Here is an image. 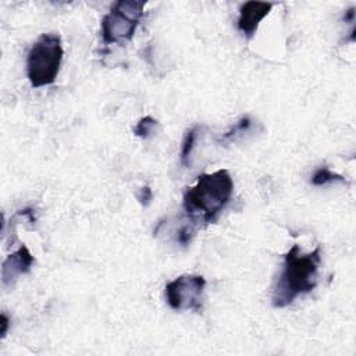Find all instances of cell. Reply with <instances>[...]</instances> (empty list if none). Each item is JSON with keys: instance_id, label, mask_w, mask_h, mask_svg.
Instances as JSON below:
<instances>
[{"instance_id": "6da1fadb", "label": "cell", "mask_w": 356, "mask_h": 356, "mask_svg": "<svg viewBox=\"0 0 356 356\" xmlns=\"http://www.w3.org/2000/svg\"><path fill=\"white\" fill-rule=\"evenodd\" d=\"M234 195V181L228 170H217L197 177L182 195V209L195 227L214 224Z\"/></svg>"}, {"instance_id": "7a4b0ae2", "label": "cell", "mask_w": 356, "mask_h": 356, "mask_svg": "<svg viewBox=\"0 0 356 356\" xmlns=\"http://www.w3.org/2000/svg\"><path fill=\"white\" fill-rule=\"evenodd\" d=\"M321 248L302 253L299 245H292L284 256L282 270L277 278L271 303L275 309L289 306L298 296L310 293L318 284Z\"/></svg>"}, {"instance_id": "3957f363", "label": "cell", "mask_w": 356, "mask_h": 356, "mask_svg": "<svg viewBox=\"0 0 356 356\" xmlns=\"http://www.w3.org/2000/svg\"><path fill=\"white\" fill-rule=\"evenodd\" d=\"M63 57L64 49L58 33L39 35L26 54V76L31 86L38 89L53 85L61 70Z\"/></svg>"}, {"instance_id": "277c9868", "label": "cell", "mask_w": 356, "mask_h": 356, "mask_svg": "<svg viewBox=\"0 0 356 356\" xmlns=\"http://www.w3.org/2000/svg\"><path fill=\"white\" fill-rule=\"evenodd\" d=\"M146 1L118 0L111 4L100 22V33L104 44L129 42L145 14Z\"/></svg>"}, {"instance_id": "5b68a950", "label": "cell", "mask_w": 356, "mask_h": 356, "mask_svg": "<svg viewBox=\"0 0 356 356\" xmlns=\"http://www.w3.org/2000/svg\"><path fill=\"white\" fill-rule=\"evenodd\" d=\"M206 280L199 274H182L167 282L164 296L167 305L177 312L192 310L200 313L203 310V293Z\"/></svg>"}, {"instance_id": "8992f818", "label": "cell", "mask_w": 356, "mask_h": 356, "mask_svg": "<svg viewBox=\"0 0 356 356\" xmlns=\"http://www.w3.org/2000/svg\"><path fill=\"white\" fill-rule=\"evenodd\" d=\"M35 264V257L31 250L21 245L14 253H10L1 264V284L3 286H11L19 275L28 274Z\"/></svg>"}, {"instance_id": "52a82bcc", "label": "cell", "mask_w": 356, "mask_h": 356, "mask_svg": "<svg viewBox=\"0 0 356 356\" xmlns=\"http://www.w3.org/2000/svg\"><path fill=\"white\" fill-rule=\"evenodd\" d=\"M273 6V3L267 1H245L239 7L236 19L238 31L248 39L253 38L260 22L270 14Z\"/></svg>"}, {"instance_id": "ba28073f", "label": "cell", "mask_w": 356, "mask_h": 356, "mask_svg": "<svg viewBox=\"0 0 356 356\" xmlns=\"http://www.w3.org/2000/svg\"><path fill=\"white\" fill-rule=\"evenodd\" d=\"M253 125V120L250 115H242L239 120L235 121V124H232L221 136H220V143H232L236 142L241 136H243L245 134H248L250 131Z\"/></svg>"}, {"instance_id": "9c48e42d", "label": "cell", "mask_w": 356, "mask_h": 356, "mask_svg": "<svg viewBox=\"0 0 356 356\" xmlns=\"http://www.w3.org/2000/svg\"><path fill=\"white\" fill-rule=\"evenodd\" d=\"M199 132H200V127L199 125H193L192 128H189L186 131V134H185V136L182 139L181 152H179V160H181L182 167H185V168H189L192 165L191 159H192V153H193V149H195Z\"/></svg>"}, {"instance_id": "30bf717a", "label": "cell", "mask_w": 356, "mask_h": 356, "mask_svg": "<svg viewBox=\"0 0 356 356\" xmlns=\"http://www.w3.org/2000/svg\"><path fill=\"white\" fill-rule=\"evenodd\" d=\"M310 184L314 186H325V185H331V184H348V182L343 175L334 172L327 165H321L313 172V175L310 178Z\"/></svg>"}, {"instance_id": "8fae6325", "label": "cell", "mask_w": 356, "mask_h": 356, "mask_svg": "<svg viewBox=\"0 0 356 356\" xmlns=\"http://www.w3.org/2000/svg\"><path fill=\"white\" fill-rule=\"evenodd\" d=\"M157 127H159V121L156 118H153L152 115H145L136 122V125L132 128V132L135 136L140 139H149L154 135V131Z\"/></svg>"}, {"instance_id": "7c38bea8", "label": "cell", "mask_w": 356, "mask_h": 356, "mask_svg": "<svg viewBox=\"0 0 356 356\" xmlns=\"http://www.w3.org/2000/svg\"><path fill=\"white\" fill-rule=\"evenodd\" d=\"M195 231H196V227L189 221L188 224L181 225L179 229L177 231V242L182 246H188L195 236Z\"/></svg>"}, {"instance_id": "4fadbf2b", "label": "cell", "mask_w": 356, "mask_h": 356, "mask_svg": "<svg viewBox=\"0 0 356 356\" xmlns=\"http://www.w3.org/2000/svg\"><path fill=\"white\" fill-rule=\"evenodd\" d=\"M136 197H138V200H139V203L142 206L147 207L152 203V200H153V192H152V189L149 186H142L139 189V193H138Z\"/></svg>"}, {"instance_id": "5bb4252c", "label": "cell", "mask_w": 356, "mask_h": 356, "mask_svg": "<svg viewBox=\"0 0 356 356\" xmlns=\"http://www.w3.org/2000/svg\"><path fill=\"white\" fill-rule=\"evenodd\" d=\"M10 327V317L6 313L0 314V338L4 339Z\"/></svg>"}]
</instances>
